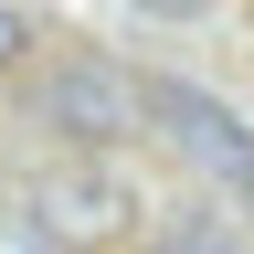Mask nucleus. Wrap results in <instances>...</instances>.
Returning <instances> with one entry per match:
<instances>
[{"instance_id": "obj_1", "label": "nucleus", "mask_w": 254, "mask_h": 254, "mask_svg": "<svg viewBox=\"0 0 254 254\" xmlns=\"http://www.w3.org/2000/svg\"><path fill=\"white\" fill-rule=\"evenodd\" d=\"M127 222H138V190L106 159H64V170L32 180V233L64 254H106V244H127Z\"/></svg>"}, {"instance_id": "obj_2", "label": "nucleus", "mask_w": 254, "mask_h": 254, "mask_svg": "<svg viewBox=\"0 0 254 254\" xmlns=\"http://www.w3.org/2000/svg\"><path fill=\"white\" fill-rule=\"evenodd\" d=\"M148 117L180 138V159H190V170H212V180H222V190H233V201L254 212V127L222 106L212 85H180V74H159V85H148Z\"/></svg>"}, {"instance_id": "obj_3", "label": "nucleus", "mask_w": 254, "mask_h": 254, "mask_svg": "<svg viewBox=\"0 0 254 254\" xmlns=\"http://www.w3.org/2000/svg\"><path fill=\"white\" fill-rule=\"evenodd\" d=\"M138 106H148L138 74H117V64H95V53H64L43 74V106H32V117H43L53 138H74V148H106V138L138 127Z\"/></svg>"}, {"instance_id": "obj_4", "label": "nucleus", "mask_w": 254, "mask_h": 254, "mask_svg": "<svg viewBox=\"0 0 254 254\" xmlns=\"http://www.w3.org/2000/svg\"><path fill=\"white\" fill-rule=\"evenodd\" d=\"M159 254H254V233H244L233 212L190 201V212H170V222H159Z\"/></svg>"}, {"instance_id": "obj_5", "label": "nucleus", "mask_w": 254, "mask_h": 254, "mask_svg": "<svg viewBox=\"0 0 254 254\" xmlns=\"http://www.w3.org/2000/svg\"><path fill=\"white\" fill-rule=\"evenodd\" d=\"M32 53V11H11V0H0V64H21Z\"/></svg>"}, {"instance_id": "obj_6", "label": "nucleus", "mask_w": 254, "mask_h": 254, "mask_svg": "<svg viewBox=\"0 0 254 254\" xmlns=\"http://www.w3.org/2000/svg\"><path fill=\"white\" fill-rule=\"evenodd\" d=\"M127 11H159V21H201L212 0H127Z\"/></svg>"}]
</instances>
